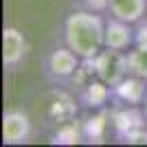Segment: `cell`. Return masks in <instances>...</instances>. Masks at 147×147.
<instances>
[{
    "label": "cell",
    "instance_id": "obj_1",
    "mask_svg": "<svg viewBox=\"0 0 147 147\" xmlns=\"http://www.w3.org/2000/svg\"><path fill=\"white\" fill-rule=\"evenodd\" d=\"M64 44L81 59H94L105 49V20L99 11L77 9L64 20Z\"/></svg>",
    "mask_w": 147,
    "mask_h": 147
},
{
    "label": "cell",
    "instance_id": "obj_2",
    "mask_svg": "<svg viewBox=\"0 0 147 147\" xmlns=\"http://www.w3.org/2000/svg\"><path fill=\"white\" fill-rule=\"evenodd\" d=\"M94 75L108 86H117L121 79L129 75V61L127 51H117L105 46L97 57H94Z\"/></svg>",
    "mask_w": 147,
    "mask_h": 147
},
{
    "label": "cell",
    "instance_id": "obj_3",
    "mask_svg": "<svg viewBox=\"0 0 147 147\" xmlns=\"http://www.w3.org/2000/svg\"><path fill=\"white\" fill-rule=\"evenodd\" d=\"M81 64V57L70 51L68 46H59V49L51 51V55L46 57V73L51 79L55 81H70L77 68Z\"/></svg>",
    "mask_w": 147,
    "mask_h": 147
},
{
    "label": "cell",
    "instance_id": "obj_4",
    "mask_svg": "<svg viewBox=\"0 0 147 147\" xmlns=\"http://www.w3.org/2000/svg\"><path fill=\"white\" fill-rule=\"evenodd\" d=\"M110 121L112 127L121 138L127 141L132 134L145 129V112L138 110V105H125V108H112L110 110Z\"/></svg>",
    "mask_w": 147,
    "mask_h": 147
},
{
    "label": "cell",
    "instance_id": "obj_5",
    "mask_svg": "<svg viewBox=\"0 0 147 147\" xmlns=\"http://www.w3.org/2000/svg\"><path fill=\"white\" fill-rule=\"evenodd\" d=\"M31 136V119L22 110H7L2 117V141L5 145H22Z\"/></svg>",
    "mask_w": 147,
    "mask_h": 147
},
{
    "label": "cell",
    "instance_id": "obj_6",
    "mask_svg": "<svg viewBox=\"0 0 147 147\" xmlns=\"http://www.w3.org/2000/svg\"><path fill=\"white\" fill-rule=\"evenodd\" d=\"M26 51H29V42H26L24 33L16 26H5V31H2V64L7 68L18 66L24 59Z\"/></svg>",
    "mask_w": 147,
    "mask_h": 147
},
{
    "label": "cell",
    "instance_id": "obj_7",
    "mask_svg": "<svg viewBox=\"0 0 147 147\" xmlns=\"http://www.w3.org/2000/svg\"><path fill=\"white\" fill-rule=\"evenodd\" d=\"M134 35H136L134 24L112 18V16L105 20V46L108 49H117V51L134 49Z\"/></svg>",
    "mask_w": 147,
    "mask_h": 147
},
{
    "label": "cell",
    "instance_id": "obj_8",
    "mask_svg": "<svg viewBox=\"0 0 147 147\" xmlns=\"http://www.w3.org/2000/svg\"><path fill=\"white\" fill-rule=\"evenodd\" d=\"M147 94V79L138 75H127L117 86H112V99H117L125 105H143Z\"/></svg>",
    "mask_w": 147,
    "mask_h": 147
},
{
    "label": "cell",
    "instance_id": "obj_9",
    "mask_svg": "<svg viewBox=\"0 0 147 147\" xmlns=\"http://www.w3.org/2000/svg\"><path fill=\"white\" fill-rule=\"evenodd\" d=\"M105 13L129 24H138L147 13V0H110Z\"/></svg>",
    "mask_w": 147,
    "mask_h": 147
},
{
    "label": "cell",
    "instance_id": "obj_10",
    "mask_svg": "<svg viewBox=\"0 0 147 147\" xmlns=\"http://www.w3.org/2000/svg\"><path fill=\"white\" fill-rule=\"evenodd\" d=\"M77 114V103L75 99L64 90H53L49 97V119L57 125L73 121Z\"/></svg>",
    "mask_w": 147,
    "mask_h": 147
},
{
    "label": "cell",
    "instance_id": "obj_11",
    "mask_svg": "<svg viewBox=\"0 0 147 147\" xmlns=\"http://www.w3.org/2000/svg\"><path fill=\"white\" fill-rule=\"evenodd\" d=\"M110 99H112V86H108L99 77L90 79L79 92V101L88 108H92V110H103Z\"/></svg>",
    "mask_w": 147,
    "mask_h": 147
},
{
    "label": "cell",
    "instance_id": "obj_12",
    "mask_svg": "<svg viewBox=\"0 0 147 147\" xmlns=\"http://www.w3.org/2000/svg\"><path fill=\"white\" fill-rule=\"evenodd\" d=\"M108 125H112L110 112H108V110H101L99 114L90 117L86 123H84V136H86V138H90V141H101V138L105 136Z\"/></svg>",
    "mask_w": 147,
    "mask_h": 147
},
{
    "label": "cell",
    "instance_id": "obj_13",
    "mask_svg": "<svg viewBox=\"0 0 147 147\" xmlns=\"http://www.w3.org/2000/svg\"><path fill=\"white\" fill-rule=\"evenodd\" d=\"M127 61H129V75H138L147 79V49H134L127 51Z\"/></svg>",
    "mask_w": 147,
    "mask_h": 147
},
{
    "label": "cell",
    "instance_id": "obj_14",
    "mask_svg": "<svg viewBox=\"0 0 147 147\" xmlns=\"http://www.w3.org/2000/svg\"><path fill=\"white\" fill-rule=\"evenodd\" d=\"M81 134H84V125L68 121V123H61V127L55 132V141L57 143H77Z\"/></svg>",
    "mask_w": 147,
    "mask_h": 147
},
{
    "label": "cell",
    "instance_id": "obj_15",
    "mask_svg": "<svg viewBox=\"0 0 147 147\" xmlns=\"http://www.w3.org/2000/svg\"><path fill=\"white\" fill-rule=\"evenodd\" d=\"M136 26V35H134V46L138 49H147V18H143Z\"/></svg>",
    "mask_w": 147,
    "mask_h": 147
},
{
    "label": "cell",
    "instance_id": "obj_16",
    "mask_svg": "<svg viewBox=\"0 0 147 147\" xmlns=\"http://www.w3.org/2000/svg\"><path fill=\"white\" fill-rule=\"evenodd\" d=\"M108 2L110 0H84V7L101 13V11H108Z\"/></svg>",
    "mask_w": 147,
    "mask_h": 147
},
{
    "label": "cell",
    "instance_id": "obj_17",
    "mask_svg": "<svg viewBox=\"0 0 147 147\" xmlns=\"http://www.w3.org/2000/svg\"><path fill=\"white\" fill-rule=\"evenodd\" d=\"M141 108H143V112H145V119H147V94H145V101H143Z\"/></svg>",
    "mask_w": 147,
    "mask_h": 147
}]
</instances>
